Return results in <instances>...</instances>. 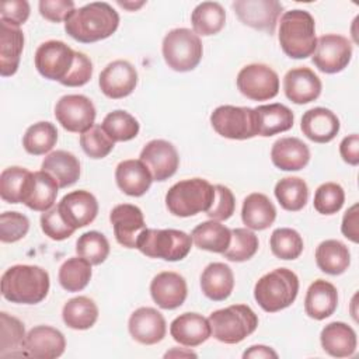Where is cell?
<instances>
[{
    "label": "cell",
    "instance_id": "6da1fadb",
    "mask_svg": "<svg viewBox=\"0 0 359 359\" xmlns=\"http://www.w3.org/2000/svg\"><path fill=\"white\" fill-rule=\"evenodd\" d=\"M119 25V14L105 1H93L76 8L65 21V31L81 43L111 36Z\"/></svg>",
    "mask_w": 359,
    "mask_h": 359
},
{
    "label": "cell",
    "instance_id": "7a4b0ae2",
    "mask_svg": "<svg viewBox=\"0 0 359 359\" xmlns=\"http://www.w3.org/2000/svg\"><path fill=\"white\" fill-rule=\"evenodd\" d=\"M49 286V273L36 265H13L1 276V294L11 303H41Z\"/></svg>",
    "mask_w": 359,
    "mask_h": 359
},
{
    "label": "cell",
    "instance_id": "3957f363",
    "mask_svg": "<svg viewBox=\"0 0 359 359\" xmlns=\"http://www.w3.org/2000/svg\"><path fill=\"white\" fill-rule=\"evenodd\" d=\"M279 43L292 59H306L316 50V21L306 10H290L279 21Z\"/></svg>",
    "mask_w": 359,
    "mask_h": 359
},
{
    "label": "cell",
    "instance_id": "277c9868",
    "mask_svg": "<svg viewBox=\"0 0 359 359\" xmlns=\"http://www.w3.org/2000/svg\"><path fill=\"white\" fill-rule=\"evenodd\" d=\"M299 278L287 268H276L261 276L254 286V299L266 313L289 307L297 297Z\"/></svg>",
    "mask_w": 359,
    "mask_h": 359
},
{
    "label": "cell",
    "instance_id": "5b68a950",
    "mask_svg": "<svg viewBox=\"0 0 359 359\" xmlns=\"http://www.w3.org/2000/svg\"><path fill=\"white\" fill-rule=\"evenodd\" d=\"M215 199V185L203 178H189L174 184L165 194V206L178 217L208 212Z\"/></svg>",
    "mask_w": 359,
    "mask_h": 359
},
{
    "label": "cell",
    "instance_id": "8992f818",
    "mask_svg": "<svg viewBox=\"0 0 359 359\" xmlns=\"http://www.w3.org/2000/svg\"><path fill=\"white\" fill-rule=\"evenodd\" d=\"M191 247L192 237L175 229H144L136 240V248L143 255L164 261L184 259Z\"/></svg>",
    "mask_w": 359,
    "mask_h": 359
},
{
    "label": "cell",
    "instance_id": "52a82bcc",
    "mask_svg": "<svg viewBox=\"0 0 359 359\" xmlns=\"http://www.w3.org/2000/svg\"><path fill=\"white\" fill-rule=\"evenodd\" d=\"M213 337L223 344H238L258 327V317L247 304H231L209 316Z\"/></svg>",
    "mask_w": 359,
    "mask_h": 359
},
{
    "label": "cell",
    "instance_id": "ba28073f",
    "mask_svg": "<svg viewBox=\"0 0 359 359\" xmlns=\"http://www.w3.org/2000/svg\"><path fill=\"white\" fill-rule=\"evenodd\" d=\"M163 57L168 67L175 72L194 70L203 53L201 38L188 28H175L165 34L163 39Z\"/></svg>",
    "mask_w": 359,
    "mask_h": 359
},
{
    "label": "cell",
    "instance_id": "9c48e42d",
    "mask_svg": "<svg viewBox=\"0 0 359 359\" xmlns=\"http://www.w3.org/2000/svg\"><path fill=\"white\" fill-rule=\"evenodd\" d=\"M77 52L62 41H46L35 52L34 62L41 76L65 86L76 65Z\"/></svg>",
    "mask_w": 359,
    "mask_h": 359
},
{
    "label": "cell",
    "instance_id": "30bf717a",
    "mask_svg": "<svg viewBox=\"0 0 359 359\" xmlns=\"http://www.w3.org/2000/svg\"><path fill=\"white\" fill-rule=\"evenodd\" d=\"M213 129L223 137L245 140L257 136V115L254 108L220 105L210 115Z\"/></svg>",
    "mask_w": 359,
    "mask_h": 359
},
{
    "label": "cell",
    "instance_id": "8fae6325",
    "mask_svg": "<svg viewBox=\"0 0 359 359\" xmlns=\"http://www.w3.org/2000/svg\"><path fill=\"white\" fill-rule=\"evenodd\" d=\"M237 88L252 101H266L278 95L279 77L268 65L251 63L238 72Z\"/></svg>",
    "mask_w": 359,
    "mask_h": 359
},
{
    "label": "cell",
    "instance_id": "7c38bea8",
    "mask_svg": "<svg viewBox=\"0 0 359 359\" xmlns=\"http://www.w3.org/2000/svg\"><path fill=\"white\" fill-rule=\"evenodd\" d=\"M313 65L323 73L334 74L342 72L352 59V43L338 34H325L317 39L311 55Z\"/></svg>",
    "mask_w": 359,
    "mask_h": 359
},
{
    "label": "cell",
    "instance_id": "4fadbf2b",
    "mask_svg": "<svg viewBox=\"0 0 359 359\" xmlns=\"http://www.w3.org/2000/svg\"><path fill=\"white\" fill-rule=\"evenodd\" d=\"M55 116L67 132L83 133L94 125L95 107L86 95L67 94L56 102Z\"/></svg>",
    "mask_w": 359,
    "mask_h": 359
},
{
    "label": "cell",
    "instance_id": "5bb4252c",
    "mask_svg": "<svg viewBox=\"0 0 359 359\" xmlns=\"http://www.w3.org/2000/svg\"><path fill=\"white\" fill-rule=\"evenodd\" d=\"M233 10L244 25L271 35L275 32L283 7L278 0H236Z\"/></svg>",
    "mask_w": 359,
    "mask_h": 359
},
{
    "label": "cell",
    "instance_id": "9a60e30c",
    "mask_svg": "<svg viewBox=\"0 0 359 359\" xmlns=\"http://www.w3.org/2000/svg\"><path fill=\"white\" fill-rule=\"evenodd\" d=\"M140 160L149 168L153 181H165L177 172L180 156L172 143L154 139L146 143L140 151Z\"/></svg>",
    "mask_w": 359,
    "mask_h": 359
},
{
    "label": "cell",
    "instance_id": "2e32d148",
    "mask_svg": "<svg viewBox=\"0 0 359 359\" xmlns=\"http://www.w3.org/2000/svg\"><path fill=\"white\" fill-rule=\"evenodd\" d=\"M98 84L104 95L119 100L133 93L137 84V72L128 60H114L100 73Z\"/></svg>",
    "mask_w": 359,
    "mask_h": 359
},
{
    "label": "cell",
    "instance_id": "e0dca14e",
    "mask_svg": "<svg viewBox=\"0 0 359 359\" xmlns=\"http://www.w3.org/2000/svg\"><path fill=\"white\" fill-rule=\"evenodd\" d=\"M56 206L65 222L74 230L88 226L94 222L98 213V202L95 196L84 189L69 192Z\"/></svg>",
    "mask_w": 359,
    "mask_h": 359
},
{
    "label": "cell",
    "instance_id": "ac0fdd59",
    "mask_svg": "<svg viewBox=\"0 0 359 359\" xmlns=\"http://www.w3.org/2000/svg\"><path fill=\"white\" fill-rule=\"evenodd\" d=\"M116 241L126 248H136L139 234L146 229L143 212L130 203L116 205L109 213Z\"/></svg>",
    "mask_w": 359,
    "mask_h": 359
},
{
    "label": "cell",
    "instance_id": "d6986e66",
    "mask_svg": "<svg viewBox=\"0 0 359 359\" xmlns=\"http://www.w3.org/2000/svg\"><path fill=\"white\" fill-rule=\"evenodd\" d=\"M129 332L135 341L143 345H154L165 337L167 324L160 311L153 307L136 309L128 323Z\"/></svg>",
    "mask_w": 359,
    "mask_h": 359
},
{
    "label": "cell",
    "instance_id": "ffe728a7",
    "mask_svg": "<svg viewBox=\"0 0 359 359\" xmlns=\"http://www.w3.org/2000/svg\"><path fill=\"white\" fill-rule=\"evenodd\" d=\"M150 294L158 307L164 310H174L182 306L187 299V280L177 272H160L150 283Z\"/></svg>",
    "mask_w": 359,
    "mask_h": 359
},
{
    "label": "cell",
    "instance_id": "44dd1931",
    "mask_svg": "<svg viewBox=\"0 0 359 359\" xmlns=\"http://www.w3.org/2000/svg\"><path fill=\"white\" fill-rule=\"evenodd\" d=\"M321 80L309 67L290 69L283 77V91L287 100L294 104H309L321 94Z\"/></svg>",
    "mask_w": 359,
    "mask_h": 359
},
{
    "label": "cell",
    "instance_id": "7402d4cb",
    "mask_svg": "<svg viewBox=\"0 0 359 359\" xmlns=\"http://www.w3.org/2000/svg\"><path fill=\"white\" fill-rule=\"evenodd\" d=\"M65 348V335L49 325H36L25 337V351L31 358L55 359L63 355Z\"/></svg>",
    "mask_w": 359,
    "mask_h": 359
},
{
    "label": "cell",
    "instance_id": "603a6c76",
    "mask_svg": "<svg viewBox=\"0 0 359 359\" xmlns=\"http://www.w3.org/2000/svg\"><path fill=\"white\" fill-rule=\"evenodd\" d=\"M339 119L328 108L316 107L302 116L300 129L303 135L316 143H328L339 132Z\"/></svg>",
    "mask_w": 359,
    "mask_h": 359
},
{
    "label": "cell",
    "instance_id": "cb8c5ba5",
    "mask_svg": "<svg viewBox=\"0 0 359 359\" xmlns=\"http://www.w3.org/2000/svg\"><path fill=\"white\" fill-rule=\"evenodd\" d=\"M172 339L184 346H198L212 335L209 320L198 313H184L175 317L170 325Z\"/></svg>",
    "mask_w": 359,
    "mask_h": 359
},
{
    "label": "cell",
    "instance_id": "d4e9b609",
    "mask_svg": "<svg viewBox=\"0 0 359 359\" xmlns=\"http://www.w3.org/2000/svg\"><path fill=\"white\" fill-rule=\"evenodd\" d=\"M271 160L283 171H299L310 161L309 146L299 137H280L271 149Z\"/></svg>",
    "mask_w": 359,
    "mask_h": 359
},
{
    "label": "cell",
    "instance_id": "484cf974",
    "mask_svg": "<svg viewBox=\"0 0 359 359\" xmlns=\"http://www.w3.org/2000/svg\"><path fill=\"white\" fill-rule=\"evenodd\" d=\"M115 180L118 188L129 196L144 195L153 182V177L149 168L140 158H129L121 161L115 170Z\"/></svg>",
    "mask_w": 359,
    "mask_h": 359
},
{
    "label": "cell",
    "instance_id": "4316f807",
    "mask_svg": "<svg viewBox=\"0 0 359 359\" xmlns=\"http://www.w3.org/2000/svg\"><path fill=\"white\" fill-rule=\"evenodd\" d=\"M338 306L337 287L324 279L314 280L306 293L304 311L310 318L324 320L334 314Z\"/></svg>",
    "mask_w": 359,
    "mask_h": 359
},
{
    "label": "cell",
    "instance_id": "83f0119b",
    "mask_svg": "<svg viewBox=\"0 0 359 359\" xmlns=\"http://www.w3.org/2000/svg\"><path fill=\"white\" fill-rule=\"evenodd\" d=\"M320 342L323 349L334 358L352 356L358 345L355 330L342 321L327 324L321 330Z\"/></svg>",
    "mask_w": 359,
    "mask_h": 359
},
{
    "label": "cell",
    "instance_id": "f1b7e54d",
    "mask_svg": "<svg viewBox=\"0 0 359 359\" xmlns=\"http://www.w3.org/2000/svg\"><path fill=\"white\" fill-rule=\"evenodd\" d=\"M24 49V34L20 27H14L0 20V74L13 76L20 65Z\"/></svg>",
    "mask_w": 359,
    "mask_h": 359
},
{
    "label": "cell",
    "instance_id": "f546056e",
    "mask_svg": "<svg viewBox=\"0 0 359 359\" xmlns=\"http://www.w3.org/2000/svg\"><path fill=\"white\" fill-rule=\"evenodd\" d=\"M234 287V275L229 265L223 262L209 264L201 275V289L213 302L226 300Z\"/></svg>",
    "mask_w": 359,
    "mask_h": 359
},
{
    "label": "cell",
    "instance_id": "4dcf8cb0",
    "mask_svg": "<svg viewBox=\"0 0 359 359\" xmlns=\"http://www.w3.org/2000/svg\"><path fill=\"white\" fill-rule=\"evenodd\" d=\"M57 189L59 185L52 175L42 170L35 171L32 172V178L22 203L35 212H46L53 208L57 196Z\"/></svg>",
    "mask_w": 359,
    "mask_h": 359
},
{
    "label": "cell",
    "instance_id": "1f68e13d",
    "mask_svg": "<svg viewBox=\"0 0 359 359\" xmlns=\"http://www.w3.org/2000/svg\"><path fill=\"white\" fill-rule=\"evenodd\" d=\"M241 219L250 230H265L275 222L276 208L265 194L252 192L243 202Z\"/></svg>",
    "mask_w": 359,
    "mask_h": 359
},
{
    "label": "cell",
    "instance_id": "d6a6232c",
    "mask_svg": "<svg viewBox=\"0 0 359 359\" xmlns=\"http://www.w3.org/2000/svg\"><path fill=\"white\" fill-rule=\"evenodd\" d=\"M257 115V133L268 137L280 132H286L293 126L294 115L290 108L275 102L269 105H258L254 108Z\"/></svg>",
    "mask_w": 359,
    "mask_h": 359
},
{
    "label": "cell",
    "instance_id": "836d02e7",
    "mask_svg": "<svg viewBox=\"0 0 359 359\" xmlns=\"http://www.w3.org/2000/svg\"><path fill=\"white\" fill-rule=\"evenodd\" d=\"M42 171L52 175L59 188H67L80 178V161L70 151L56 150L43 158Z\"/></svg>",
    "mask_w": 359,
    "mask_h": 359
},
{
    "label": "cell",
    "instance_id": "e575fe53",
    "mask_svg": "<svg viewBox=\"0 0 359 359\" xmlns=\"http://www.w3.org/2000/svg\"><path fill=\"white\" fill-rule=\"evenodd\" d=\"M192 243L201 248L210 252L223 254L231 240V230L217 220H208L198 224L192 233Z\"/></svg>",
    "mask_w": 359,
    "mask_h": 359
},
{
    "label": "cell",
    "instance_id": "d590c367",
    "mask_svg": "<svg viewBox=\"0 0 359 359\" xmlns=\"http://www.w3.org/2000/svg\"><path fill=\"white\" fill-rule=\"evenodd\" d=\"M317 266L328 275L344 273L351 264L349 248L339 240H325L316 250Z\"/></svg>",
    "mask_w": 359,
    "mask_h": 359
},
{
    "label": "cell",
    "instance_id": "8d00e7d4",
    "mask_svg": "<svg viewBox=\"0 0 359 359\" xmlns=\"http://www.w3.org/2000/svg\"><path fill=\"white\" fill-rule=\"evenodd\" d=\"M24 324L6 311L0 313V356H28Z\"/></svg>",
    "mask_w": 359,
    "mask_h": 359
},
{
    "label": "cell",
    "instance_id": "74e56055",
    "mask_svg": "<svg viewBox=\"0 0 359 359\" xmlns=\"http://www.w3.org/2000/svg\"><path fill=\"white\" fill-rule=\"evenodd\" d=\"M62 318L69 328L88 330L98 318V307L93 299L77 296L65 303Z\"/></svg>",
    "mask_w": 359,
    "mask_h": 359
},
{
    "label": "cell",
    "instance_id": "f35d334b",
    "mask_svg": "<svg viewBox=\"0 0 359 359\" xmlns=\"http://www.w3.org/2000/svg\"><path fill=\"white\" fill-rule=\"evenodd\" d=\"M191 22L194 32L198 36L215 35L224 27L226 11L217 1H202L194 8L191 14Z\"/></svg>",
    "mask_w": 359,
    "mask_h": 359
},
{
    "label": "cell",
    "instance_id": "ab89813d",
    "mask_svg": "<svg viewBox=\"0 0 359 359\" xmlns=\"http://www.w3.org/2000/svg\"><path fill=\"white\" fill-rule=\"evenodd\" d=\"M32 172L27 168L13 165L1 171L0 175V196L8 203L24 202Z\"/></svg>",
    "mask_w": 359,
    "mask_h": 359
},
{
    "label": "cell",
    "instance_id": "60d3db41",
    "mask_svg": "<svg viewBox=\"0 0 359 359\" xmlns=\"http://www.w3.org/2000/svg\"><path fill=\"white\" fill-rule=\"evenodd\" d=\"M275 196L279 205L289 212L303 209L309 199V187L299 177H285L275 185Z\"/></svg>",
    "mask_w": 359,
    "mask_h": 359
},
{
    "label": "cell",
    "instance_id": "b9f144b4",
    "mask_svg": "<svg viewBox=\"0 0 359 359\" xmlns=\"http://www.w3.org/2000/svg\"><path fill=\"white\" fill-rule=\"evenodd\" d=\"M57 142V129L53 123L41 121L31 125L22 137V146L27 153L41 156L53 149Z\"/></svg>",
    "mask_w": 359,
    "mask_h": 359
},
{
    "label": "cell",
    "instance_id": "7bdbcfd3",
    "mask_svg": "<svg viewBox=\"0 0 359 359\" xmlns=\"http://www.w3.org/2000/svg\"><path fill=\"white\" fill-rule=\"evenodd\" d=\"M91 264L81 257L66 259L59 268V283L67 292L83 290L91 279Z\"/></svg>",
    "mask_w": 359,
    "mask_h": 359
},
{
    "label": "cell",
    "instance_id": "ee69618b",
    "mask_svg": "<svg viewBox=\"0 0 359 359\" xmlns=\"http://www.w3.org/2000/svg\"><path fill=\"white\" fill-rule=\"evenodd\" d=\"M102 129L114 142H128L137 136L139 122L137 119L123 109H115L109 112L102 123Z\"/></svg>",
    "mask_w": 359,
    "mask_h": 359
},
{
    "label": "cell",
    "instance_id": "f6af8a7d",
    "mask_svg": "<svg viewBox=\"0 0 359 359\" xmlns=\"http://www.w3.org/2000/svg\"><path fill=\"white\" fill-rule=\"evenodd\" d=\"M272 254L279 259H296L303 252L302 236L290 227H279L272 231L269 238Z\"/></svg>",
    "mask_w": 359,
    "mask_h": 359
},
{
    "label": "cell",
    "instance_id": "bcb514c9",
    "mask_svg": "<svg viewBox=\"0 0 359 359\" xmlns=\"http://www.w3.org/2000/svg\"><path fill=\"white\" fill-rule=\"evenodd\" d=\"M258 245V237L250 229L237 227L231 230V240L223 257L233 262H244L255 255Z\"/></svg>",
    "mask_w": 359,
    "mask_h": 359
},
{
    "label": "cell",
    "instance_id": "7dc6e473",
    "mask_svg": "<svg viewBox=\"0 0 359 359\" xmlns=\"http://www.w3.org/2000/svg\"><path fill=\"white\" fill-rule=\"evenodd\" d=\"M76 252L91 265H100L108 258L109 243L102 233L91 230L77 238Z\"/></svg>",
    "mask_w": 359,
    "mask_h": 359
},
{
    "label": "cell",
    "instance_id": "c3c4849f",
    "mask_svg": "<svg viewBox=\"0 0 359 359\" xmlns=\"http://www.w3.org/2000/svg\"><path fill=\"white\" fill-rule=\"evenodd\" d=\"M80 146L88 157L104 158L112 151L115 142L107 135L101 125H93L80 135Z\"/></svg>",
    "mask_w": 359,
    "mask_h": 359
},
{
    "label": "cell",
    "instance_id": "681fc988",
    "mask_svg": "<svg viewBox=\"0 0 359 359\" xmlns=\"http://www.w3.org/2000/svg\"><path fill=\"white\" fill-rule=\"evenodd\" d=\"M345 202L344 188L337 182L321 184L314 194V209L321 215H334L341 210Z\"/></svg>",
    "mask_w": 359,
    "mask_h": 359
},
{
    "label": "cell",
    "instance_id": "f907efd6",
    "mask_svg": "<svg viewBox=\"0 0 359 359\" xmlns=\"http://www.w3.org/2000/svg\"><path fill=\"white\" fill-rule=\"evenodd\" d=\"M29 220L20 212H4L0 215V240L3 243H15L27 236Z\"/></svg>",
    "mask_w": 359,
    "mask_h": 359
},
{
    "label": "cell",
    "instance_id": "816d5d0a",
    "mask_svg": "<svg viewBox=\"0 0 359 359\" xmlns=\"http://www.w3.org/2000/svg\"><path fill=\"white\" fill-rule=\"evenodd\" d=\"M41 229L45 236L55 241L66 240L74 233V229L62 217L57 206H53L41 215Z\"/></svg>",
    "mask_w": 359,
    "mask_h": 359
},
{
    "label": "cell",
    "instance_id": "f5cc1de1",
    "mask_svg": "<svg viewBox=\"0 0 359 359\" xmlns=\"http://www.w3.org/2000/svg\"><path fill=\"white\" fill-rule=\"evenodd\" d=\"M236 209V199L233 192L224 185H215V199L206 215L212 220L223 222L231 217Z\"/></svg>",
    "mask_w": 359,
    "mask_h": 359
},
{
    "label": "cell",
    "instance_id": "db71d44e",
    "mask_svg": "<svg viewBox=\"0 0 359 359\" xmlns=\"http://www.w3.org/2000/svg\"><path fill=\"white\" fill-rule=\"evenodd\" d=\"M41 15L52 22H62L76 10L73 0H41L39 4Z\"/></svg>",
    "mask_w": 359,
    "mask_h": 359
},
{
    "label": "cell",
    "instance_id": "11a10c76",
    "mask_svg": "<svg viewBox=\"0 0 359 359\" xmlns=\"http://www.w3.org/2000/svg\"><path fill=\"white\" fill-rule=\"evenodd\" d=\"M0 15L1 21L20 27L29 17V4L25 0H6L0 4Z\"/></svg>",
    "mask_w": 359,
    "mask_h": 359
},
{
    "label": "cell",
    "instance_id": "9f6ffc18",
    "mask_svg": "<svg viewBox=\"0 0 359 359\" xmlns=\"http://www.w3.org/2000/svg\"><path fill=\"white\" fill-rule=\"evenodd\" d=\"M358 209L359 205L355 203L352 205L344 215L342 217V224H341V231L342 234L349 238L352 243H358L359 241V227H358V222H359V216H358Z\"/></svg>",
    "mask_w": 359,
    "mask_h": 359
},
{
    "label": "cell",
    "instance_id": "6f0895ef",
    "mask_svg": "<svg viewBox=\"0 0 359 359\" xmlns=\"http://www.w3.org/2000/svg\"><path fill=\"white\" fill-rule=\"evenodd\" d=\"M339 154L342 160L351 165L359 164V136L358 133H352L342 139L339 144Z\"/></svg>",
    "mask_w": 359,
    "mask_h": 359
},
{
    "label": "cell",
    "instance_id": "680465c9",
    "mask_svg": "<svg viewBox=\"0 0 359 359\" xmlns=\"http://www.w3.org/2000/svg\"><path fill=\"white\" fill-rule=\"evenodd\" d=\"M243 358L244 359H247V358H254V359H257V358H278V353L269 346L254 345L243 353Z\"/></svg>",
    "mask_w": 359,
    "mask_h": 359
},
{
    "label": "cell",
    "instance_id": "91938a15",
    "mask_svg": "<svg viewBox=\"0 0 359 359\" xmlns=\"http://www.w3.org/2000/svg\"><path fill=\"white\" fill-rule=\"evenodd\" d=\"M168 356H194V358H196V353L195 352H192V351H180L178 348H172L171 351H168L165 355H164V358H168Z\"/></svg>",
    "mask_w": 359,
    "mask_h": 359
},
{
    "label": "cell",
    "instance_id": "94428289",
    "mask_svg": "<svg viewBox=\"0 0 359 359\" xmlns=\"http://www.w3.org/2000/svg\"><path fill=\"white\" fill-rule=\"evenodd\" d=\"M118 4L129 11H135L137 10L139 7H142L144 4V1H137V3H133V1H118Z\"/></svg>",
    "mask_w": 359,
    "mask_h": 359
}]
</instances>
